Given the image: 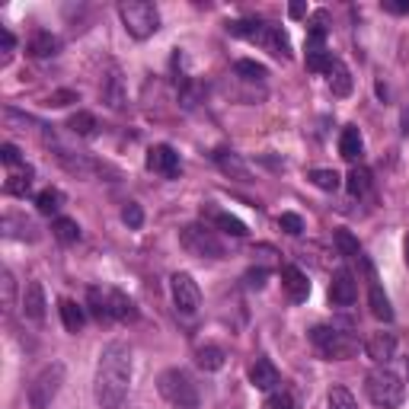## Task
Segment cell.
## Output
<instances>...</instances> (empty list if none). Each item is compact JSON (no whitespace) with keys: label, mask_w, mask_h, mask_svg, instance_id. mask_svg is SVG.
I'll list each match as a JSON object with an SVG mask.
<instances>
[{"label":"cell","mask_w":409,"mask_h":409,"mask_svg":"<svg viewBox=\"0 0 409 409\" xmlns=\"http://www.w3.org/2000/svg\"><path fill=\"white\" fill-rule=\"evenodd\" d=\"M333 61L336 58L326 52V48L323 52H307V70H313V74H326V70L333 68Z\"/></svg>","instance_id":"38"},{"label":"cell","mask_w":409,"mask_h":409,"mask_svg":"<svg viewBox=\"0 0 409 409\" xmlns=\"http://www.w3.org/2000/svg\"><path fill=\"white\" fill-rule=\"evenodd\" d=\"M281 285H285V291H288V297L295 304L307 301V295H311V281H307V275L297 265H285L281 269Z\"/></svg>","instance_id":"13"},{"label":"cell","mask_w":409,"mask_h":409,"mask_svg":"<svg viewBox=\"0 0 409 409\" xmlns=\"http://www.w3.org/2000/svg\"><path fill=\"white\" fill-rule=\"evenodd\" d=\"M329 409H358V403L345 387H333L329 390Z\"/></svg>","instance_id":"39"},{"label":"cell","mask_w":409,"mask_h":409,"mask_svg":"<svg viewBox=\"0 0 409 409\" xmlns=\"http://www.w3.org/2000/svg\"><path fill=\"white\" fill-rule=\"evenodd\" d=\"M0 291H3L0 304H3V311L10 313L16 307V281H13V272H10V269H3V272H0Z\"/></svg>","instance_id":"33"},{"label":"cell","mask_w":409,"mask_h":409,"mask_svg":"<svg viewBox=\"0 0 409 409\" xmlns=\"http://www.w3.org/2000/svg\"><path fill=\"white\" fill-rule=\"evenodd\" d=\"M58 313H61V323H64V329H68V333H80V329H84L87 317H84V311L70 301V297H61V301H58Z\"/></svg>","instance_id":"22"},{"label":"cell","mask_w":409,"mask_h":409,"mask_svg":"<svg viewBox=\"0 0 409 409\" xmlns=\"http://www.w3.org/2000/svg\"><path fill=\"white\" fill-rule=\"evenodd\" d=\"M403 135H409V109L403 112Z\"/></svg>","instance_id":"50"},{"label":"cell","mask_w":409,"mask_h":409,"mask_svg":"<svg viewBox=\"0 0 409 409\" xmlns=\"http://www.w3.org/2000/svg\"><path fill=\"white\" fill-rule=\"evenodd\" d=\"M3 189H7V195H29V189H32V170L10 176Z\"/></svg>","instance_id":"35"},{"label":"cell","mask_w":409,"mask_h":409,"mask_svg":"<svg viewBox=\"0 0 409 409\" xmlns=\"http://www.w3.org/2000/svg\"><path fill=\"white\" fill-rule=\"evenodd\" d=\"M103 103L109 109H121L125 106V80H121L119 68L109 70V77L103 80Z\"/></svg>","instance_id":"19"},{"label":"cell","mask_w":409,"mask_h":409,"mask_svg":"<svg viewBox=\"0 0 409 409\" xmlns=\"http://www.w3.org/2000/svg\"><path fill=\"white\" fill-rule=\"evenodd\" d=\"M265 269H253V272H246V285H250V288H262L265 285Z\"/></svg>","instance_id":"48"},{"label":"cell","mask_w":409,"mask_h":409,"mask_svg":"<svg viewBox=\"0 0 409 409\" xmlns=\"http://www.w3.org/2000/svg\"><path fill=\"white\" fill-rule=\"evenodd\" d=\"M406 380H409V358H406Z\"/></svg>","instance_id":"52"},{"label":"cell","mask_w":409,"mask_h":409,"mask_svg":"<svg viewBox=\"0 0 409 409\" xmlns=\"http://www.w3.org/2000/svg\"><path fill=\"white\" fill-rule=\"evenodd\" d=\"M355 297H358V285L352 278V272L339 269L333 275V285H329V301L339 304V307H349V304H355Z\"/></svg>","instance_id":"11"},{"label":"cell","mask_w":409,"mask_h":409,"mask_svg":"<svg viewBox=\"0 0 409 409\" xmlns=\"http://www.w3.org/2000/svg\"><path fill=\"white\" fill-rule=\"evenodd\" d=\"M0 228H3V234L7 237H16V240H36V228H32V221L20 218V214H3Z\"/></svg>","instance_id":"24"},{"label":"cell","mask_w":409,"mask_h":409,"mask_svg":"<svg viewBox=\"0 0 409 409\" xmlns=\"http://www.w3.org/2000/svg\"><path fill=\"white\" fill-rule=\"evenodd\" d=\"M214 163L221 167V173H228L230 179H240V182H250V167H246V160L234 151H218L214 154Z\"/></svg>","instance_id":"16"},{"label":"cell","mask_w":409,"mask_h":409,"mask_svg":"<svg viewBox=\"0 0 409 409\" xmlns=\"http://www.w3.org/2000/svg\"><path fill=\"white\" fill-rule=\"evenodd\" d=\"M345 189H349L355 198H362L364 192L371 189V173H368L364 167H352V173L345 176Z\"/></svg>","instance_id":"27"},{"label":"cell","mask_w":409,"mask_h":409,"mask_svg":"<svg viewBox=\"0 0 409 409\" xmlns=\"http://www.w3.org/2000/svg\"><path fill=\"white\" fill-rule=\"evenodd\" d=\"M364 390H368V400L380 409H396L403 403V394L406 387L396 378L390 368H374L368 378H364Z\"/></svg>","instance_id":"5"},{"label":"cell","mask_w":409,"mask_h":409,"mask_svg":"<svg viewBox=\"0 0 409 409\" xmlns=\"http://www.w3.org/2000/svg\"><path fill=\"white\" fill-rule=\"evenodd\" d=\"M278 368H275L269 358H256V364L250 368V384L256 390H275L278 387Z\"/></svg>","instance_id":"15"},{"label":"cell","mask_w":409,"mask_h":409,"mask_svg":"<svg viewBox=\"0 0 409 409\" xmlns=\"http://www.w3.org/2000/svg\"><path fill=\"white\" fill-rule=\"evenodd\" d=\"M208 218H211L214 228H221L224 234H230V237H246L250 234L246 224H243L240 218H234V214H228V211H208Z\"/></svg>","instance_id":"26"},{"label":"cell","mask_w":409,"mask_h":409,"mask_svg":"<svg viewBox=\"0 0 409 409\" xmlns=\"http://www.w3.org/2000/svg\"><path fill=\"white\" fill-rule=\"evenodd\" d=\"M234 70L243 77V80H265V77H269V70H265L259 61H250V58H240L234 64Z\"/></svg>","instance_id":"34"},{"label":"cell","mask_w":409,"mask_h":409,"mask_svg":"<svg viewBox=\"0 0 409 409\" xmlns=\"http://www.w3.org/2000/svg\"><path fill=\"white\" fill-rule=\"evenodd\" d=\"M403 253H406V265H409V237H406V243H403Z\"/></svg>","instance_id":"51"},{"label":"cell","mask_w":409,"mask_h":409,"mask_svg":"<svg viewBox=\"0 0 409 409\" xmlns=\"http://www.w3.org/2000/svg\"><path fill=\"white\" fill-rule=\"evenodd\" d=\"M68 103H77V93H74V90H58V93H52L45 106L61 109V106H68Z\"/></svg>","instance_id":"44"},{"label":"cell","mask_w":409,"mask_h":409,"mask_svg":"<svg viewBox=\"0 0 409 409\" xmlns=\"http://www.w3.org/2000/svg\"><path fill=\"white\" fill-rule=\"evenodd\" d=\"M368 307H371V313L380 320V323H390V320H394L390 297L384 295V288H380V285H371V291H368Z\"/></svg>","instance_id":"25"},{"label":"cell","mask_w":409,"mask_h":409,"mask_svg":"<svg viewBox=\"0 0 409 409\" xmlns=\"http://www.w3.org/2000/svg\"><path fill=\"white\" fill-rule=\"evenodd\" d=\"M326 80H329V90H333V96H352V87H355V80H352V70L342 64V61H333V68L326 70Z\"/></svg>","instance_id":"18"},{"label":"cell","mask_w":409,"mask_h":409,"mask_svg":"<svg viewBox=\"0 0 409 409\" xmlns=\"http://www.w3.org/2000/svg\"><path fill=\"white\" fill-rule=\"evenodd\" d=\"M224 362H228V355H224L221 345H198L195 349V364L202 371H221Z\"/></svg>","instance_id":"23"},{"label":"cell","mask_w":409,"mask_h":409,"mask_svg":"<svg viewBox=\"0 0 409 409\" xmlns=\"http://www.w3.org/2000/svg\"><path fill=\"white\" fill-rule=\"evenodd\" d=\"M269 409H297V400L291 390H272L269 394Z\"/></svg>","instance_id":"42"},{"label":"cell","mask_w":409,"mask_h":409,"mask_svg":"<svg viewBox=\"0 0 409 409\" xmlns=\"http://www.w3.org/2000/svg\"><path fill=\"white\" fill-rule=\"evenodd\" d=\"M131 384V349L125 342H109L96 364V403L103 409H121Z\"/></svg>","instance_id":"1"},{"label":"cell","mask_w":409,"mask_h":409,"mask_svg":"<svg viewBox=\"0 0 409 409\" xmlns=\"http://www.w3.org/2000/svg\"><path fill=\"white\" fill-rule=\"evenodd\" d=\"M0 45H3V61H0V64H7V61H10V54H13V45H16V38L10 36L7 29H0Z\"/></svg>","instance_id":"46"},{"label":"cell","mask_w":409,"mask_h":409,"mask_svg":"<svg viewBox=\"0 0 409 409\" xmlns=\"http://www.w3.org/2000/svg\"><path fill=\"white\" fill-rule=\"evenodd\" d=\"M64 364L61 362H52V364H45L42 371L32 378V384H29V406L32 409H48L54 403V396H58V390H61V384H64Z\"/></svg>","instance_id":"6"},{"label":"cell","mask_w":409,"mask_h":409,"mask_svg":"<svg viewBox=\"0 0 409 409\" xmlns=\"http://www.w3.org/2000/svg\"><path fill=\"white\" fill-rule=\"evenodd\" d=\"M323 42H326V29L323 26H313L311 36H307V52H323Z\"/></svg>","instance_id":"45"},{"label":"cell","mask_w":409,"mask_h":409,"mask_svg":"<svg viewBox=\"0 0 409 409\" xmlns=\"http://www.w3.org/2000/svg\"><path fill=\"white\" fill-rule=\"evenodd\" d=\"M384 10L403 16V13H409V0H384Z\"/></svg>","instance_id":"47"},{"label":"cell","mask_w":409,"mask_h":409,"mask_svg":"<svg viewBox=\"0 0 409 409\" xmlns=\"http://www.w3.org/2000/svg\"><path fill=\"white\" fill-rule=\"evenodd\" d=\"M45 288H42V281H29L23 291V313L32 320V323H42L45 320Z\"/></svg>","instance_id":"12"},{"label":"cell","mask_w":409,"mask_h":409,"mask_svg":"<svg viewBox=\"0 0 409 409\" xmlns=\"http://www.w3.org/2000/svg\"><path fill=\"white\" fill-rule=\"evenodd\" d=\"M52 234L58 237L61 243H77L80 240V228H77V221H70V218H54L52 221Z\"/></svg>","instance_id":"29"},{"label":"cell","mask_w":409,"mask_h":409,"mask_svg":"<svg viewBox=\"0 0 409 409\" xmlns=\"http://www.w3.org/2000/svg\"><path fill=\"white\" fill-rule=\"evenodd\" d=\"M121 221H125L131 230L141 228V224H144V211H141V204H137V202H128V204H125V208H121Z\"/></svg>","instance_id":"41"},{"label":"cell","mask_w":409,"mask_h":409,"mask_svg":"<svg viewBox=\"0 0 409 409\" xmlns=\"http://www.w3.org/2000/svg\"><path fill=\"white\" fill-rule=\"evenodd\" d=\"M362 151H364L362 131H358L355 125H345V128H342V135H339V154L349 160V163H355V160L362 157Z\"/></svg>","instance_id":"20"},{"label":"cell","mask_w":409,"mask_h":409,"mask_svg":"<svg viewBox=\"0 0 409 409\" xmlns=\"http://www.w3.org/2000/svg\"><path fill=\"white\" fill-rule=\"evenodd\" d=\"M170 295H173L176 311H179L182 317H195L198 307H202V291H198L195 278H192L189 272H176L173 278H170Z\"/></svg>","instance_id":"8"},{"label":"cell","mask_w":409,"mask_h":409,"mask_svg":"<svg viewBox=\"0 0 409 409\" xmlns=\"http://www.w3.org/2000/svg\"><path fill=\"white\" fill-rule=\"evenodd\" d=\"M106 297H109V313H112V320H121V323L137 320V307H135V301H131L125 291L112 288V291H106Z\"/></svg>","instance_id":"17"},{"label":"cell","mask_w":409,"mask_h":409,"mask_svg":"<svg viewBox=\"0 0 409 409\" xmlns=\"http://www.w3.org/2000/svg\"><path fill=\"white\" fill-rule=\"evenodd\" d=\"M288 16H291V20H304V16H307V3H301V0H297V3H291Z\"/></svg>","instance_id":"49"},{"label":"cell","mask_w":409,"mask_h":409,"mask_svg":"<svg viewBox=\"0 0 409 409\" xmlns=\"http://www.w3.org/2000/svg\"><path fill=\"white\" fill-rule=\"evenodd\" d=\"M68 128L74 131V135H80V137H90L93 131H96V115L93 112H74L68 119Z\"/></svg>","instance_id":"31"},{"label":"cell","mask_w":409,"mask_h":409,"mask_svg":"<svg viewBox=\"0 0 409 409\" xmlns=\"http://www.w3.org/2000/svg\"><path fill=\"white\" fill-rule=\"evenodd\" d=\"M262 26L265 23H259V20H234V23H228V32L237 38H250V42H256Z\"/></svg>","instance_id":"28"},{"label":"cell","mask_w":409,"mask_h":409,"mask_svg":"<svg viewBox=\"0 0 409 409\" xmlns=\"http://www.w3.org/2000/svg\"><path fill=\"white\" fill-rule=\"evenodd\" d=\"M364 352H368L371 362L387 364L390 358H394V352H396V336L394 333H374L371 339L364 342Z\"/></svg>","instance_id":"14"},{"label":"cell","mask_w":409,"mask_h":409,"mask_svg":"<svg viewBox=\"0 0 409 409\" xmlns=\"http://www.w3.org/2000/svg\"><path fill=\"white\" fill-rule=\"evenodd\" d=\"M311 342L317 345V352L326 362H345L358 352V339L339 326H313L311 329Z\"/></svg>","instance_id":"3"},{"label":"cell","mask_w":409,"mask_h":409,"mask_svg":"<svg viewBox=\"0 0 409 409\" xmlns=\"http://www.w3.org/2000/svg\"><path fill=\"white\" fill-rule=\"evenodd\" d=\"M278 228L285 230V234L297 237V234H304V221H301V214L285 211V214H278Z\"/></svg>","instance_id":"40"},{"label":"cell","mask_w":409,"mask_h":409,"mask_svg":"<svg viewBox=\"0 0 409 409\" xmlns=\"http://www.w3.org/2000/svg\"><path fill=\"white\" fill-rule=\"evenodd\" d=\"M64 204V195H61L58 189H42L36 195V208H38V214H54Z\"/></svg>","instance_id":"32"},{"label":"cell","mask_w":409,"mask_h":409,"mask_svg":"<svg viewBox=\"0 0 409 409\" xmlns=\"http://www.w3.org/2000/svg\"><path fill=\"white\" fill-rule=\"evenodd\" d=\"M179 243L182 250L202 259H221L224 256V243L214 237V230H208L204 224H186L179 230Z\"/></svg>","instance_id":"7"},{"label":"cell","mask_w":409,"mask_h":409,"mask_svg":"<svg viewBox=\"0 0 409 409\" xmlns=\"http://www.w3.org/2000/svg\"><path fill=\"white\" fill-rule=\"evenodd\" d=\"M90 313L96 320H103V323H106V320H112V313H109V297L103 295L99 288H90Z\"/></svg>","instance_id":"36"},{"label":"cell","mask_w":409,"mask_h":409,"mask_svg":"<svg viewBox=\"0 0 409 409\" xmlns=\"http://www.w3.org/2000/svg\"><path fill=\"white\" fill-rule=\"evenodd\" d=\"M256 42L265 48V52H272L275 58H291V38H288V32L278 29V26H269V23H265Z\"/></svg>","instance_id":"10"},{"label":"cell","mask_w":409,"mask_h":409,"mask_svg":"<svg viewBox=\"0 0 409 409\" xmlns=\"http://www.w3.org/2000/svg\"><path fill=\"white\" fill-rule=\"evenodd\" d=\"M0 163H3V167H20V163H23V157H20V147H13V144H3L0 147Z\"/></svg>","instance_id":"43"},{"label":"cell","mask_w":409,"mask_h":409,"mask_svg":"<svg viewBox=\"0 0 409 409\" xmlns=\"http://www.w3.org/2000/svg\"><path fill=\"white\" fill-rule=\"evenodd\" d=\"M307 179H311L317 189H323V192H336L339 189V182H342V176L336 173V170H311Z\"/></svg>","instance_id":"30"},{"label":"cell","mask_w":409,"mask_h":409,"mask_svg":"<svg viewBox=\"0 0 409 409\" xmlns=\"http://www.w3.org/2000/svg\"><path fill=\"white\" fill-rule=\"evenodd\" d=\"M119 16H121V26L128 32L131 38L144 42L151 38L154 32L160 29V10L147 0H121L119 3Z\"/></svg>","instance_id":"2"},{"label":"cell","mask_w":409,"mask_h":409,"mask_svg":"<svg viewBox=\"0 0 409 409\" xmlns=\"http://www.w3.org/2000/svg\"><path fill=\"white\" fill-rule=\"evenodd\" d=\"M147 170L173 179V176H179V154L170 144H154L151 151H147Z\"/></svg>","instance_id":"9"},{"label":"cell","mask_w":409,"mask_h":409,"mask_svg":"<svg viewBox=\"0 0 409 409\" xmlns=\"http://www.w3.org/2000/svg\"><path fill=\"white\" fill-rule=\"evenodd\" d=\"M157 390L160 396L176 409H198V390L192 384V378L182 368H167L157 378Z\"/></svg>","instance_id":"4"},{"label":"cell","mask_w":409,"mask_h":409,"mask_svg":"<svg viewBox=\"0 0 409 409\" xmlns=\"http://www.w3.org/2000/svg\"><path fill=\"white\" fill-rule=\"evenodd\" d=\"M336 250H339L342 256H349V259L362 256V246H358V240L349 234V230H336Z\"/></svg>","instance_id":"37"},{"label":"cell","mask_w":409,"mask_h":409,"mask_svg":"<svg viewBox=\"0 0 409 409\" xmlns=\"http://www.w3.org/2000/svg\"><path fill=\"white\" fill-rule=\"evenodd\" d=\"M61 52V38L52 36L48 29H38L36 36L29 38V54L32 58H52V54Z\"/></svg>","instance_id":"21"}]
</instances>
